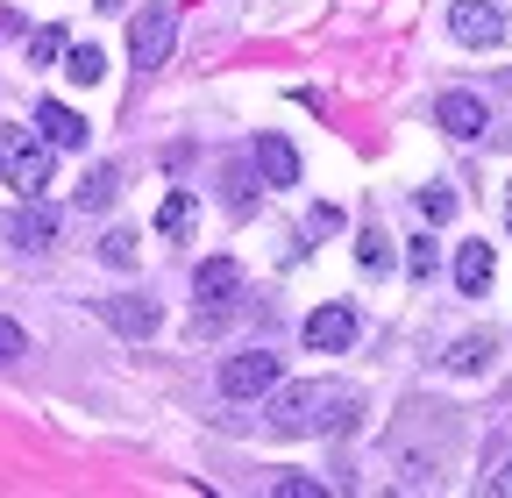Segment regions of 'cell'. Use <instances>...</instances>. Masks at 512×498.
I'll return each instance as SVG.
<instances>
[{"instance_id": "obj_1", "label": "cell", "mask_w": 512, "mask_h": 498, "mask_svg": "<svg viewBox=\"0 0 512 498\" xmlns=\"http://www.w3.org/2000/svg\"><path fill=\"white\" fill-rule=\"evenodd\" d=\"M271 399V434H335V427H349L356 420V392H342V385H271L264 392Z\"/></svg>"}, {"instance_id": "obj_24", "label": "cell", "mask_w": 512, "mask_h": 498, "mask_svg": "<svg viewBox=\"0 0 512 498\" xmlns=\"http://www.w3.org/2000/svg\"><path fill=\"white\" fill-rule=\"evenodd\" d=\"M413 278H434V242H413Z\"/></svg>"}, {"instance_id": "obj_21", "label": "cell", "mask_w": 512, "mask_h": 498, "mask_svg": "<svg viewBox=\"0 0 512 498\" xmlns=\"http://www.w3.org/2000/svg\"><path fill=\"white\" fill-rule=\"evenodd\" d=\"M22 356H29V335H22L8 314H0V363H22Z\"/></svg>"}, {"instance_id": "obj_6", "label": "cell", "mask_w": 512, "mask_h": 498, "mask_svg": "<svg viewBox=\"0 0 512 498\" xmlns=\"http://www.w3.org/2000/svg\"><path fill=\"white\" fill-rule=\"evenodd\" d=\"M349 342H356V306L349 299H328V306L306 314V349L313 356H342Z\"/></svg>"}, {"instance_id": "obj_7", "label": "cell", "mask_w": 512, "mask_h": 498, "mask_svg": "<svg viewBox=\"0 0 512 498\" xmlns=\"http://www.w3.org/2000/svg\"><path fill=\"white\" fill-rule=\"evenodd\" d=\"M434 121H441V136H456V143H477L491 129V107L477 93H441L434 100Z\"/></svg>"}, {"instance_id": "obj_3", "label": "cell", "mask_w": 512, "mask_h": 498, "mask_svg": "<svg viewBox=\"0 0 512 498\" xmlns=\"http://www.w3.org/2000/svg\"><path fill=\"white\" fill-rule=\"evenodd\" d=\"M178 43V15L171 8H136L128 15V57H136V72H157Z\"/></svg>"}, {"instance_id": "obj_19", "label": "cell", "mask_w": 512, "mask_h": 498, "mask_svg": "<svg viewBox=\"0 0 512 498\" xmlns=\"http://www.w3.org/2000/svg\"><path fill=\"white\" fill-rule=\"evenodd\" d=\"M100 257H107L114 271H128V264H136V235H128V228H107V235H100Z\"/></svg>"}, {"instance_id": "obj_5", "label": "cell", "mask_w": 512, "mask_h": 498, "mask_svg": "<svg viewBox=\"0 0 512 498\" xmlns=\"http://www.w3.org/2000/svg\"><path fill=\"white\" fill-rule=\"evenodd\" d=\"M448 29H456L463 50H498L512 36V22L491 8V0H456V8H448Z\"/></svg>"}, {"instance_id": "obj_9", "label": "cell", "mask_w": 512, "mask_h": 498, "mask_svg": "<svg viewBox=\"0 0 512 498\" xmlns=\"http://www.w3.org/2000/svg\"><path fill=\"white\" fill-rule=\"evenodd\" d=\"M57 228H64V221H57V207H43V200H29V207L8 221L15 249H50V242H57Z\"/></svg>"}, {"instance_id": "obj_16", "label": "cell", "mask_w": 512, "mask_h": 498, "mask_svg": "<svg viewBox=\"0 0 512 498\" xmlns=\"http://www.w3.org/2000/svg\"><path fill=\"white\" fill-rule=\"evenodd\" d=\"M114 193H121V171H114V164H93V171H86V185H79V207H93V214H100V207H114Z\"/></svg>"}, {"instance_id": "obj_2", "label": "cell", "mask_w": 512, "mask_h": 498, "mask_svg": "<svg viewBox=\"0 0 512 498\" xmlns=\"http://www.w3.org/2000/svg\"><path fill=\"white\" fill-rule=\"evenodd\" d=\"M50 171H57V143L43 129H0V185H15L22 200H43Z\"/></svg>"}, {"instance_id": "obj_14", "label": "cell", "mask_w": 512, "mask_h": 498, "mask_svg": "<svg viewBox=\"0 0 512 498\" xmlns=\"http://www.w3.org/2000/svg\"><path fill=\"white\" fill-rule=\"evenodd\" d=\"M192 221H200V200H192V193H164V207H157V235L185 242V235H192Z\"/></svg>"}, {"instance_id": "obj_11", "label": "cell", "mask_w": 512, "mask_h": 498, "mask_svg": "<svg viewBox=\"0 0 512 498\" xmlns=\"http://www.w3.org/2000/svg\"><path fill=\"white\" fill-rule=\"evenodd\" d=\"M256 171H264V185H299V150L285 136H256Z\"/></svg>"}, {"instance_id": "obj_15", "label": "cell", "mask_w": 512, "mask_h": 498, "mask_svg": "<svg viewBox=\"0 0 512 498\" xmlns=\"http://www.w3.org/2000/svg\"><path fill=\"white\" fill-rule=\"evenodd\" d=\"M64 79H72V86H100L107 79V57L93 43H64Z\"/></svg>"}, {"instance_id": "obj_4", "label": "cell", "mask_w": 512, "mask_h": 498, "mask_svg": "<svg viewBox=\"0 0 512 498\" xmlns=\"http://www.w3.org/2000/svg\"><path fill=\"white\" fill-rule=\"evenodd\" d=\"M278 378H285L278 349H242V356H228V363H221V392H228V399H264Z\"/></svg>"}, {"instance_id": "obj_23", "label": "cell", "mask_w": 512, "mask_h": 498, "mask_svg": "<svg viewBox=\"0 0 512 498\" xmlns=\"http://www.w3.org/2000/svg\"><path fill=\"white\" fill-rule=\"evenodd\" d=\"M278 498H320L313 477H278Z\"/></svg>"}, {"instance_id": "obj_8", "label": "cell", "mask_w": 512, "mask_h": 498, "mask_svg": "<svg viewBox=\"0 0 512 498\" xmlns=\"http://www.w3.org/2000/svg\"><path fill=\"white\" fill-rule=\"evenodd\" d=\"M100 321L114 328V335H128V342H143V335H157V299H143V292H121V299H100Z\"/></svg>"}, {"instance_id": "obj_17", "label": "cell", "mask_w": 512, "mask_h": 498, "mask_svg": "<svg viewBox=\"0 0 512 498\" xmlns=\"http://www.w3.org/2000/svg\"><path fill=\"white\" fill-rule=\"evenodd\" d=\"M491 349H498V335H463V342H448V370H463V378H470V370H484Z\"/></svg>"}, {"instance_id": "obj_27", "label": "cell", "mask_w": 512, "mask_h": 498, "mask_svg": "<svg viewBox=\"0 0 512 498\" xmlns=\"http://www.w3.org/2000/svg\"><path fill=\"white\" fill-rule=\"evenodd\" d=\"M505 228H512V193H505Z\"/></svg>"}, {"instance_id": "obj_28", "label": "cell", "mask_w": 512, "mask_h": 498, "mask_svg": "<svg viewBox=\"0 0 512 498\" xmlns=\"http://www.w3.org/2000/svg\"><path fill=\"white\" fill-rule=\"evenodd\" d=\"M505 86H512V72H505Z\"/></svg>"}, {"instance_id": "obj_10", "label": "cell", "mask_w": 512, "mask_h": 498, "mask_svg": "<svg viewBox=\"0 0 512 498\" xmlns=\"http://www.w3.org/2000/svg\"><path fill=\"white\" fill-rule=\"evenodd\" d=\"M491 271H498L491 242H463V249H456V285H463V299H484V292H491Z\"/></svg>"}, {"instance_id": "obj_12", "label": "cell", "mask_w": 512, "mask_h": 498, "mask_svg": "<svg viewBox=\"0 0 512 498\" xmlns=\"http://www.w3.org/2000/svg\"><path fill=\"white\" fill-rule=\"evenodd\" d=\"M36 129H43L57 150H79V143H86V121L64 107V100H43V107H36Z\"/></svg>"}, {"instance_id": "obj_22", "label": "cell", "mask_w": 512, "mask_h": 498, "mask_svg": "<svg viewBox=\"0 0 512 498\" xmlns=\"http://www.w3.org/2000/svg\"><path fill=\"white\" fill-rule=\"evenodd\" d=\"M420 214H427V221H448V214H456V193H448V185H427V193H420Z\"/></svg>"}, {"instance_id": "obj_26", "label": "cell", "mask_w": 512, "mask_h": 498, "mask_svg": "<svg viewBox=\"0 0 512 498\" xmlns=\"http://www.w3.org/2000/svg\"><path fill=\"white\" fill-rule=\"evenodd\" d=\"M93 8H100V15H121V8H128V0H93Z\"/></svg>"}, {"instance_id": "obj_20", "label": "cell", "mask_w": 512, "mask_h": 498, "mask_svg": "<svg viewBox=\"0 0 512 498\" xmlns=\"http://www.w3.org/2000/svg\"><path fill=\"white\" fill-rule=\"evenodd\" d=\"M29 57H36V65H57V57H64V29H50V22H43V29L29 36Z\"/></svg>"}, {"instance_id": "obj_13", "label": "cell", "mask_w": 512, "mask_h": 498, "mask_svg": "<svg viewBox=\"0 0 512 498\" xmlns=\"http://www.w3.org/2000/svg\"><path fill=\"white\" fill-rule=\"evenodd\" d=\"M235 285H242V271H235V257H207L200 271H192V292H200L207 306H214V299H228Z\"/></svg>"}, {"instance_id": "obj_25", "label": "cell", "mask_w": 512, "mask_h": 498, "mask_svg": "<svg viewBox=\"0 0 512 498\" xmlns=\"http://www.w3.org/2000/svg\"><path fill=\"white\" fill-rule=\"evenodd\" d=\"M491 491H498V498H512V463H498V470H491Z\"/></svg>"}, {"instance_id": "obj_18", "label": "cell", "mask_w": 512, "mask_h": 498, "mask_svg": "<svg viewBox=\"0 0 512 498\" xmlns=\"http://www.w3.org/2000/svg\"><path fill=\"white\" fill-rule=\"evenodd\" d=\"M356 264H363V271H392V242H384L377 228H363V235H356Z\"/></svg>"}]
</instances>
